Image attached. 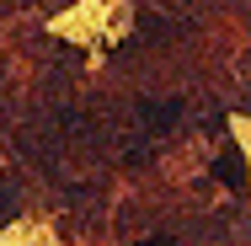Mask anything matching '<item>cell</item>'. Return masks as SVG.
<instances>
[{
    "mask_svg": "<svg viewBox=\"0 0 251 246\" xmlns=\"http://www.w3.org/2000/svg\"><path fill=\"white\" fill-rule=\"evenodd\" d=\"M214 171H219V182H230V188H246V161H241L235 150H225Z\"/></svg>",
    "mask_w": 251,
    "mask_h": 246,
    "instance_id": "obj_1",
    "label": "cell"
},
{
    "mask_svg": "<svg viewBox=\"0 0 251 246\" xmlns=\"http://www.w3.org/2000/svg\"><path fill=\"white\" fill-rule=\"evenodd\" d=\"M145 246H171V236H150V241H145Z\"/></svg>",
    "mask_w": 251,
    "mask_h": 246,
    "instance_id": "obj_2",
    "label": "cell"
}]
</instances>
